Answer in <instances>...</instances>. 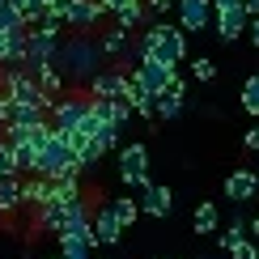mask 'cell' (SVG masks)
<instances>
[{
    "mask_svg": "<svg viewBox=\"0 0 259 259\" xmlns=\"http://www.w3.org/2000/svg\"><path fill=\"white\" fill-rule=\"evenodd\" d=\"M13 5H17V9H26V0H13Z\"/></svg>",
    "mask_w": 259,
    "mask_h": 259,
    "instance_id": "cell-38",
    "label": "cell"
},
{
    "mask_svg": "<svg viewBox=\"0 0 259 259\" xmlns=\"http://www.w3.org/2000/svg\"><path fill=\"white\" fill-rule=\"evenodd\" d=\"M0 5H5V0H0Z\"/></svg>",
    "mask_w": 259,
    "mask_h": 259,
    "instance_id": "cell-40",
    "label": "cell"
},
{
    "mask_svg": "<svg viewBox=\"0 0 259 259\" xmlns=\"http://www.w3.org/2000/svg\"><path fill=\"white\" fill-rule=\"evenodd\" d=\"M140 56H157L166 64H183L187 60V30L175 21H153L145 26V34L136 38V60Z\"/></svg>",
    "mask_w": 259,
    "mask_h": 259,
    "instance_id": "cell-2",
    "label": "cell"
},
{
    "mask_svg": "<svg viewBox=\"0 0 259 259\" xmlns=\"http://www.w3.org/2000/svg\"><path fill=\"white\" fill-rule=\"evenodd\" d=\"M56 68L68 77V85H90V77L98 68H106V51L94 34H81L72 30V38H60V51H56Z\"/></svg>",
    "mask_w": 259,
    "mask_h": 259,
    "instance_id": "cell-1",
    "label": "cell"
},
{
    "mask_svg": "<svg viewBox=\"0 0 259 259\" xmlns=\"http://www.w3.org/2000/svg\"><path fill=\"white\" fill-rule=\"evenodd\" d=\"M90 106H94V94L85 90V85H68L56 98V106H51V123H56L60 132H72V127H81V119L90 115Z\"/></svg>",
    "mask_w": 259,
    "mask_h": 259,
    "instance_id": "cell-4",
    "label": "cell"
},
{
    "mask_svg": "<svg viewBox=\"0 0 259 259\" xmlns=\"http://www.w3.org/2000/svg\"><path fill=\"white\" fill-rule=\"evenodd\" d=\"M230 5H238V0H212V9H230Z\"/></svg>",
    "mask_w": 259,
    "mask_h": 259,
    "instance_id": "cell-37",
    "label": "cell"
},
{
    "mask_svg": "<svg viewBox=\"0 0 259 259\" xmlns=\"http://www.w3.org/2000/svg\"><path fill=\"white\" fill-rule=\"evenodd\" d=\"M175 13H179V26L187 30V34H208L212 21H217V9H212V0H179Z\"/></svg>",
    "mask_w": 259,
    "mask_h": 259,
    "instance_id": "cell-9",
    "label": "cell"
},
{
    "mask_svg": "<svg viewBox=\"0 0 259 259\" xmlns=\"http://www.w3.org/2000/svg\"><path fill=\"white\" fill-rule=\"evenodd\" d=\"M94 238H98V246H119V238H123V221L115 217L111 200H102L94 208Z\"/></svg>",
    "mask_w": 259,
    "mask_h": 259,
    "instance_id": "cell-14",
    "label": "cell"
},
{
    "mask_svg": "<svg viewBox=\"0 0 259 259\" xmlns=\"http://www.w3.org/2000/svg\"><path fill=\"white\" fill-rule=\"evenodd\" d=\"M191 230H196V234H217L221 230V212H217L212 200H200L196 204V212H191Z\"/></svg>",
    "mask_w": 259,
    "mask_h": 259,
    "instance_id": "cell-20",
    "label": "cell"
},
{
    "mask_svg": "<svg viewBox=\"0 0 259 259\" xmlns=\"http://www.w3.org/2000/svg\"><path fill=\"white\" fill-rule=\"evenodd\" d=\"M85 90L94 94V98H123L127 94V68H119V64H106V68H98L90 77V85Z\"/></svg>",
    "mask_w": 259,
    "mask_h": 259,
    "instance_id": "cell-12",
    "label": "cell"
},
{
    "mask_svg": "<svg viewBox=\"0 0 259 259\" xmlns=\"http://www.w3.org/2000/svg\"><path fill=\"white\" fill-rule=\"evenodd\" d=\"M119 179L136 191V196H140L145 187H153V179H149V149L140 145V140L119 145Z\"/></svg>",
    "mask_w": 259,
    "mask_h": 259,
    "instance_id": "cell-6",
    "label": "cell"
},
{
    "mask_svg": "<svg viewBox=\"0 0 259 259\" xmlns=\"http://www.w3.org/2000/svg\"><path fill=\"white\" fill-rule=\"evenodd\" d=\"M21 26H30L26 13H21L13 0H5V5H0V30H21Z\"/></svg>",
    "mask_w": 259,
    "mask_h": 259,
    "instance_id": "cell-27",
    "label": "cell"
},
{
    "mask_svg": "<svg viewBox=\"0 0 259 259\" xmlns=\"http://www.w3.org/2000/svg\"><path fill=\"white\" fill-rule=\"evenodd\" d=\"M0 90H5L13 102H34V106H47L51 111V98H47V90H42V81L34 77V72H26V68L0 72Z\"/></svg>",
    "mask_w": 259,
    "mask_h": 259,
    "instance_id": "cell-5",
    "label": "cell"
},
{
    "mask_svg": "<svg viewBox=\"0 0 259 259\" xmlns=\"http://www.w3.org/2000/svg\"><path fill=\"white\" fill-rule=\"evenodd\" d=\"M13 157H17V170H21V175H38V145L17 140V145H13Z\"/></svg>",
    "mask_w": 259,
    "mask_h": 259,
    "instance_id": "cell-23",
    "label": "cell"
},
{
    "mask_svg": "<svg viewBox=\"0 0 259 259\" xmlns=\"http://www.w3.org/2000/svg\"><path fill=\"white\" fill-rule=\"evenodd\" d=\"M47 259H64V255H47Z\"/></svg>",
    "mask_w": 259,
    "mask_h": 259,
    "instance_id": "cell-39",
    "label": "cell"
},
{
    "mask_svg": "<svg viewBox=\"0 0 259 259\" xmlns=\"http://www.w3.org/2000/svg\"><path fill=\"white\" fill-rule=\"evenodd\" d=\"M212 30H217L221 42H238L246 30H251V13H246V5L238 0V5L230 9H217V21H212Z\"/></svg>",
    "mask_w": 259,
    "mask_h": 259,
    "instance_id": "cell-11",
    "label": "cell"
},
{
    "mask_svg": "<svg viewBox=\"0 0 259 259\" xmlns=\"http://www.w3.org/2000/svg\"><path fill=\"white\" fill-rule=\"evenodd\" d=\"M191 77L208 85L212 77H217V60H208V56H196V60H191Z\"/></svg>",
    "mask_w": 259,
    "mask_h": 259,
    "instance_id": "cell-28",
    "label": "cell"
},
{
    "mask_svg": "<svg viewBox=\"0 0 259 259\" xmlns=\"http://www.w3.org/2000/svg\"><path fill=\"white\" fill-rule=\"evenodd\" d=\"M183 111H187V81L175 77V85H170V90L157 94V119H161V123H175Z\"/></svg>",
    "mask_w": 259,
    "mask_h": 259,
    "instance_id": "cell-16",
    "label": "cell"
},
{
    "mask_svg": "<svg viewBox=\"0 0 259 259\" xmlns=\"http://www.w3.org/2000/svg\"><path fill=\"white\" fill-rule=\"evenodd\" d=\"M255 191H259V175H255L251 166H238L234 175H225V200H230V204L255 200Z\"/></svg>",
    "mask_w": 259,
    "mask_h": 259,
    "instance_id": "cell-15",
    "label": "cell"
},
{
    "mask_svg": "<svg viewBox=\"0 0 259 259\" xmlns=\"http://www.w3.org/2000/svg\"><path fill=\"white\" fill-rule=\"evenodd\" d=\"M111 208H115V217L123 221V230L140 221V200H132V196H111Z\"/></svg>",
    "mask_w": 259,
    "mask_h": 259,
    "instance_id": "cell-24",
    "label": "cell"
},
{
    "mask_svg": "<svg viewBox=\"0 0 259 259\" xmlns=\"http://www.w3.org/2000/svg\"><path fill=\"white\" fill-rule=\"evenodd\" d=\"M242 111L251 115V119H259V72H251V77L242 81Z\"/></svg>",
    "mask_w": 259,
    "mask_h": 259,
    "instance_id": "cell-26",
    "label": "cell"
},
{
    "mask_svg": "<svg viewBox=\"0 0 259 259\" xmlns=\"http://www.w3.org/2000/svg\"><path fill=\"white\" fill-rule=\"evenodd\" d=\"M145 5H149V13H157V17H161V13H170L179 0H145Z\"/></svg>",
    "mask_w": 259,
    "mask_h": 259,
    "instance_id": "cell-32",
    "label": "cell"
},
{
    "mask_svg": "<svg viewBox=\"0 0 259 259\" xmlns=\"http://www.w3.org/2000/svg\"><path fill=\"white\" fill-rule=\"evenodd\" d=\"M56 51H60V38H51V34H42V30L30 26V38H26V64H21V68L38 77L47 64H56Z\"/></svg>",
    "mask_w": 259,
    "mask_h": 259,
    "instance_id": "cell-10",
    "label": "cell"
},
{
    "mask_svg": "<svg viewBox=\"0 0 259 259\" xmlns=\"http://www.w3.org/2000/svg\"><path fill=\"white\" fill-rule=\"evenodd\" d=\"M123 5H132V0H102V9H106V13H119Z\"/></svg>",
    "mask_w": 259,
    "mask_h": 259,
    "instance_id": "cell-33",
    "label": "cell"
},
{
    "mask_svg": "<svg viewBox=\"0 0 259 259\" xmlns=\"http://www.w3.org/2000/svg\"><path fill=\"white\" fill-rule=\"evenodd\" d=\"M98 42H102L106 60H119V56H127V51H132V30L111 26V30H102V34H98Z\"/></svg>",
    "mask_w": 259,
    "mask_h": 259,
    "instance_id": "cell-18",
    "label": "cell"
},
{
    "mask_svg": "<svg viewBox=\"0 0 259 259\" xmlns=\"http://www.w3.org/2000/svg\"><path fill=\"white\" fill-rule=\"evenodd\" d=\"M21 212V175L0 179V217H17Z\"/></svg>",
    "mask_w": 259,
    "mask_h": 259,
    "instance_id": "cell-19",
    "label": "cell"
},
{
    "mask_svg": "<svg viewBox=\"0 0 259 259\" xmlns=\"http://www.w3.org/2000/svg\"><path fill=\"white\" fill-rule=\"evenodd\" d=\"M242 149H246V153H259V123L242 132Z\"/></svg>",
    "mask_w": 259,
    "mask_h": 259,
    "instance_id": "cell-31",
    "label": "cell"
},
{
    "mask_svg": "<svg viewBox=\"0 0 259 259\" xmlns=\"http://www.w3.org/2000/svg\"><path fill=\"white\" fill-rule=\"evenodd\" d=\"M51 9H60L64 21H68V30H81V34H94L102 26V17H111L102 9V0H56Z\"/></svg>",
    "mask_w": 259,
    "mask_h": 259,
    "instance_id": "cell-7",
    "label": "cell"
},
{
    "mask_svg": "<svg viewBox=\"0 0 259 259\" xmlns=\"http://www.w3.org/2000/svg\"><path fill=\"white\" fill-rule=\"evenodd\" d=\"M251 238H259V212L251 217Z\"/></svg>",
    "mask_w": 259,
    "mask_h": 259,
    "instance_id": "cell-36",
    "label": "cell"
},
{
    "mask_svg": "<svg viewBox=\"0 0 259 259\" xmlns=\"http://www.w3.org/2000/svg\"><path fill=\"white\" fill-rule=\"evenodd\" d=\"M140 212L153 221H166L170 212H175V187H166V183H153V187L140 191Z\"/></svg>",
    "mask_w": 259,
    "mask_h": 259,
    "instance_id": "cell-13",
    "label": "cell"
},
{
    "mask_svg": "<svg viewBox=\"0 0 259 259\" xmlns=\"http://www.w3.org/2000/svg\"><path fill=\"white\" fill-rule=\"evenodd\" d=\"M242 5H246V13H251V17L259 13V0H242Z\"/></svg>",
    "mask_w": 259,
    "mask_h": 259,
    "instance_id": "cell-35",
    "label": "cell"
},
{
    "mask_svg": "<svg viewBox=\"0 0 259 259\" xmlns=\"http://www.w3.org/2000/svg\"><path fill=\"white\" fill-rule=\"evenodd\" d=\"M132 77L145 85V90L161 94V90H170V85H175L179 64H166V60H157V56H140V60H136V68H132Z\"/></svg>",
    "mask_w": 259,
    "mask_h": 259,
    "instance_id": "cell-8",
    "label": "cell"
},
{
    "mask_svg": "<svg viewBox=\"0 0 259 259\" xmlns=\"http://www.w3.org/2000/svg\"><path fill=\"white\" fill-rule=\"evenodd\" d=\"M230 255H234V259H259V246H255V238H251V234H246V238L234 246Z\"/></svg>",
    "mask_w": 259,
    "mask_h": 259,
    "instance_id": "cell-30",
    "label": "cell"
},
{
    "mask_svg": "<svg viewBox=\"0 0 259 259\" xmlns=\"http://www.w3.org/2000/svg\"><path fill=\"white\" fill-rule=\"evenodd\" d=\"M115 17V26H123V30H140L149 21V5L145 0H132V5H123L119 13H111Z\"/></svg>",
    "mask_w": 259,
    "mask_h": 259,
    "instance_id": "cell-22",
    "label": "cell"
},
{
    "mask_svg": "<svg viewBox=\"0 0 259 259\" xmlns=\"http://www.w3.org/2000/svg\"><path fill=\"white\" fill-rule=\"evenodd\" d=\"M246 34H251V42H255V51H259V13L251 17V30H246Z\"/></svg>",
    "mask_w": 259,
    "mask_h": 259,
    "instance_id": "cell-34",
    "label": "cell"
},
{
    "mask_svg": "<svg viewBox=\"0 0 259 259\" xmlns=\"http://www.w3.org/2000/svg\"><path fill=\"white\" fill-rule=\"evenodd\" d=\"M5 175H21L17 170V157H13V145L5 140V132H0V179Z\"/></svg>",
    "mask_w": 259,
    "mask_h": 259,
    "instance_id": "cell-29",
    "label": "cell"
},
{
    "mask_svg": "<svg viewBox=\"0 0 259 259\" xmlns=\"http://www.w3.org/2000/svg\"><path fill=\"white\" fill-rule=\"evenodd\" d=\"M38 175L42 179H64V175H85V166H81V153L68 145V132H51L47 136V145L38 149Z\"/></svg>",
    "mask_w": 259,
    "mask_h": 259,
    "instance_id": "cell-3",
    "label": "cell"
},
{
    "mask_svg": "<svg viewBox=\"0 0 259 259\" xmlns=\"http://www.w3.org/2000/svg\"><path fill=\"white\" fill-rule=\"evenodd\" d=\"M47 200H51V179H42V175H21V212H26V217H34Z\"/></svg>",
    "mask_w": 259,
    "mask_h": 259,
    "instance_id": "cell-17",
    "label": "cell"
},
{
    "mask_svg": "<svg viewBox=\"0 0 259 259\" xmlns=\"http://www.w3.org/2000/svg\"><path fill=\"white\" fill-rule=\"evenodd\" d=\"M94 246H98L94 238H72V234H68V238H60V255L64 259H90Z\"/></svg>",
    "mask_w": 259,
    "mask_h": 259,
    "instance_id": "cell-25",
    "label": "cell"
},
{
    "mask_svg": "<svg viewBox=\"0 0 259 259\" xmlns=\"http://www.w3.org/2000/svg\"><path fill=\"white\" fill-rule=\"evenodd\" d=\"M246 234H251V221H242V212H234L230 225H225V230H217V246H221V251H234Z\"/></svg>",
    "mask_w": 259,
    "mask_h": 259,
    "instance_id": "cell-21",
    "label": "cell"
}]
</instances>
